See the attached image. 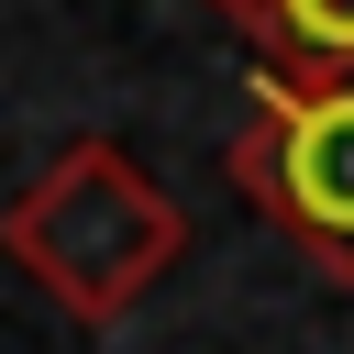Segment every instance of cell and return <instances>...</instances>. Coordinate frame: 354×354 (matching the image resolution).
Masks as SVG:
<instances>
[{"label":"cell","instance_id":"2","mask_svg":"<svg viewBox=\"0 0 354 354\" xmlns=\"http://www.w3.org/2000/svg\"><path fill=\"white\" fill-rule=\"evenodd\" d=\"M232 188L321 266L354 288V77L343 88H288L266 77L243 133H232Z\"/></svg>","mask_w":354,"mask_h":354},{"label":"cell","instance_id":"4","mask_svg":"<svg viewBox=\"0 0 354 354\" xmlns=\"http://www.w3.org/2000/svg\"><path fill=\"white\" fill-rule=\"evenodd\" d=\"M210 11H232V0H210Z\"/></svg>","mask_w":354,"mask_h":354},{"label":"cell","instance_id":"3","mask_svg":"<svg viewBox=\"0 0 354 354\" xmlns=\"http://www.w3.org/2000/svg\"><path fill=\"white\" fill-rule=\"evenodd\" d=\"M254 55H266V77H288V88H343L354 77V0H232L221 11Z\"/></svg>","mask_w":354,"mask_h":354},{"label":"cell","instance_id":"1","mask_svg":"<svg viewBox=\"0 0 354 354\" xmlns=\"http://www.w3.org/2000/svg\"><path fill=\"white\" fill-rule=\"evenodd\" d=\"M0 254L66 310V321H122L155 299V277L188 254V210L144 177V155L122 144H66L11 210H0Z\"/></svg>","mask_w":354,"mask_h":354}]
</instances>
